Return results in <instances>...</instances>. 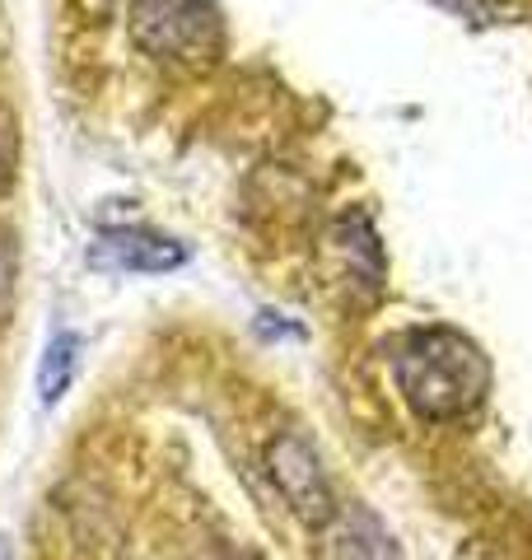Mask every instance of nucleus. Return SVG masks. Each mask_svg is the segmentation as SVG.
I'll return each mask as SVG.
<instances>
[{"instance_id":"f257e3e1","label":"nucleus","mask_w":532,"mask_h":560,"mask_svg":"<svg viewBox=\"0 0 532 560\" xmlns=\"http://www.w3.org/2000/svg\"><path fill=\"white\" fill-rule=\"evenodd\" d=\"M397 388L420 420H463L490 388V360L453 327H420L393 355Z\"/></svg>"},{"instance_id":"f03ea898","label":"nucleus","mask_w":532,"mask_h":560,"mask_svg":"<svg viewBox=\"0 0 532 560\" xmlns=\"http://www.w3.org/2000/svg\"><path fill=\"white\" fill-rule=\"evenodd\" d=\"M131 43L164 66L206 70L224 51V24L216 0H131Z\"/></svg>"},{"instance_id":"7ed1b4c3","label":"nucleus","mask_w":532,"mask_h":560,"mask_svg":"<svg viewBox=\"0 0 532 560\" xmlns=\"http://www.w3.org/2000/svg\"><path fill=\"white\" fill-rule=\"evenodd\" d=\"M266 467H271L276 486L286 490V500H290L299 523L327 528V523L336 518L323 463H317V453H313V444L304 440V434H280V440H271V448H266Z\"/></svg>"},{"instance_id":"20e7f679","label":"nucleus","mask_w":532,"mask_h":560,"mask_svg":"<svg viewBox=\"0 0 532 560\" xmlns=\"http://www.w3.org/2000/svg\"><path fill=\"white\" fill-rule=\"evenodd\" d=\"M89 261L108 271H136V276H159L187 261V248L154 230H103L89 243Z\"/></svg>"},{"instance_id":"39448f33","label":"nucleus","mask_w":532,"mask_h":560,"mask_svg":"<svg viewBox=\"0 0 532 560\" xmlns=\"http://www.w3.org/2000/svg\"><path fill=\"white\" fill-rule=\"evenodd\" d=\"M327 560H397L369 514H342L327 523Z\"/></svg>"},{"instance_id":"423d86ee","label":"nucleus","mask_w":532,"mask_h":560,"mask_svg":"<svg viewBox=\"0 0 532 560\" xmlns=\"http://www.w3.org/2000/svg\"><path fill=\"white\" fill-rule=\"evenodd\" d=\"M76 360H80V337H76V331L51 337L47 355H43V370H38V393H43L47 407L70 388V378H76Z\"/></svg>"},{"instance_id":"0eeeda50","label":"nucleus","mask_w":532,"mask_h":560,"mask_svg":"<svg viewBox=\"0 0 532 560\" xmlns=\"http://www.w3.org/2000/svg\"><path fill=\"white\" fill-rule=\"evenodd\" d=\"M0 560H10V541L5 537H0Z\"/></svg>"}]
</instances>
